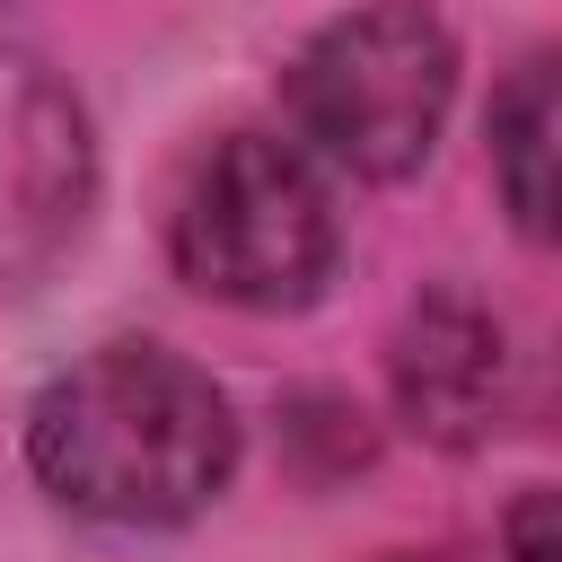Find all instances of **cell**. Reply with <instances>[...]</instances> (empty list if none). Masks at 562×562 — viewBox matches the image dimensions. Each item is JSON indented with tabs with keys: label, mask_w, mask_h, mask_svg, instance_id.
Segmentation results:
<instances>
[{
	"label": "cell",
	"mask_w": 562,
	"mask_h": 562,
	"mask_svg": "<svg viewBox=\"0 0 562 562\" xmlns=\"http://www.w3.org/2000/svg\"><path fill=\"white\" fill-rule=\"evenodd\" d=\"M457 97V44L422 0H378L307 35L290 61V114L299 140H316L351 176H413L448 123Z\"/></svg>",
	"instance_id": "7a4b0ae2"
},
{
	"label": "cell",
	"mask_w": 562,
	"mask_h": 562,
	"mask_svg": "<svg viewBox=\"0 0 562 562\" xmlns=\"http://www.w3.org/2000/svg\"><path fill=\"white\" fill-rule=\"evenodd\" d=\"M26 465L79 518L176 527L228 483L237 422H228V395L193 360L158 342H105L35 395Z\"/></svg>",
	"instance_id": "6da1fadb"
},
{
	"label": "cell",
	"mask_w": 562,
	"mask_h": 562,
	"mask_svg": "<svg viewBox=\"0 0 562 562\" xmlns=\"http://www.w3.org/2000/svg\"><path fill=\"white\" fill-rule=\"evenodd\" d=\"M97 149L79 97L35 61L0 44V290L35 281L88 220Z\"/></svg>",
	"instance_id": "277c9868"
},
{
	"label": "cell",
	"mask_w": 562,
	"mask_h": 562,
	"mask_svg": "<svg viewBox=\"0 0 562 562\" xmlns=\"http://www.w3.org/2000/svg\"><path fill=\"white\" fill-rule=\"evenodd\" d=\"M509 562H562V483H544L509 509Z\"/></svg>",
	"instance_id": "52a82bcc"
},
{
	"label": "cell",
	"mask_w": 562,
	"mask_h": 562,
	"mask_svg": "<svg viewBox=\"0 0 562 562\" xmlns=\"http://www.w3.org/2000/svg\"><path fill=\"white\" fill-rule=\"evenodd\" d=\"M167 246L176 272L228 307H307L334 272V211L290 140L228 132L193 158Z\"/></svg>",
	"instance_id": "3957f363"
},
{
	"label": "cell",
	"mask_w": 562,
	"mask_h": 562,
	"mask_svg": "<svg viewBox=\"0 0 562 562\" xmlns=\"http://www.w3.org/2000/svg\"><path fill=\"white\" fill-rule=\"evenodd\" d=\"M378 562H439V553H378Z\"/></svg>",
	"instance_id": "ba28073f"
},
{
	"label": "cell",
	"mask_w": 562,
	"mask_h": 562,
	"mask_svg": "<svg viewBox=\"0 0 562 562\" xmlns=\"http://www.w3.org/2000/svg\"><path fill=\"white\" fill-rule=\"evenodd\" d=\"M386 378H395V413L430 439V448H474L501 404H509V342L501 325L457 299V290H430L404 325H395V351H386Z\"/></svg>",
	"instance_id": "5b68a950"
},
{
	"label": "cell",
	"mask_w": 562,
	"mask_h": 562,
	"mask_svg": "<svg viewBox=\"0 0 562 562\" xmlns=\"http://www.w3.org/2000/svg\"><path fill=\"white\" fill-rule=\"evenodd\" d=\"M492 167L509 220L562 246V53H527L492 97Z\"/></svg>",
	"instance_id": "8992f818"
}]
</instances>
